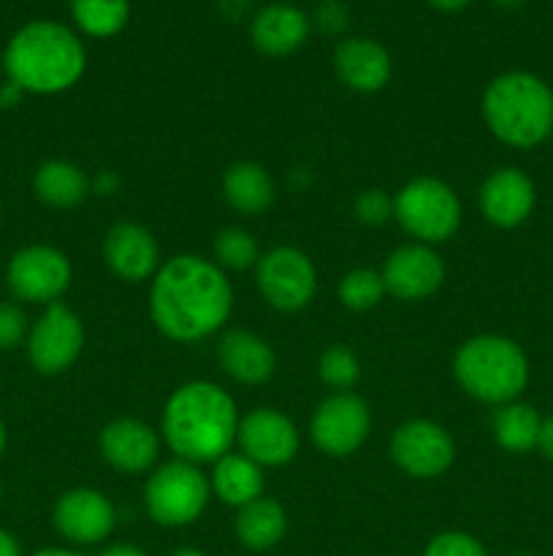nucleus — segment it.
Returning <instances> with one entry per match:
<instances>
[{
	"instance_id": "obj_1",
	"label": "nucleus",
	"mask_w": 553,
	"mask_h": 556,
	"mask_svg": "<svg viewBox=\"0 0 553 556\" xmlns=\"http://www.w3.org/2000/svg\"><path fill=\"white\" fill-rule=\"evenodd\" d=\"M150 282V318L171 342H201L231 320L233 286L211 258L177 253Z\"/></svg>"
},
{
	"instance_id": "obj_2",
	"label": "nucleus",
	"mask_w": 553,
	"mask_h": 556,
	"mask_svg": "<svg viewBox=\"0 0 553 556\" xmlns=\"http://www.w3.org/2000/svg\"><path fill=\"white\" fill-rule=\"evenodd\" d=\"M239 410L233 396L211 380H190L163 405L160 440L173 459L215 465L236 443Z\"/></svg>"
},
{
	"instance_id": "obj_3",
	"label": "nucleus",
	"mask_w": 553,
	"mask_h": 556,
	"mask_svg": "<svg viewBox=\"0 0 553 556\" xmlns=\"http://www.w3.org/2000/svg\"><path fill=\"white\" fill-rule=\"evenodd\" d=\"M87 49L79 33L54 20H33L3 49L5 79L25 96H57L85 76Z\"/></svg>"
},
{
	"instance_id": "obj_4",
	"label": "nucleus",
	"mask_w": 553,
	"mask_h": 556,
	"mask_svg": "<svg viewBox=\"0 0 553 556\" xmlns=\"http://www.w3.org/2000/svg\"><path fill=\"white\" fill-rule=\"evenodd\" d=\"M483 119L502 144L531 150L553 134V90L529 71H504L483 90Z\"/></svg>"
},
{
	"instance_id": "obj_5",
	"label": "nucleus",
	"mask_w": 553,
	"mask_h": 556,
	"mask_svg": "<svg viewBox=\"0 0 553 556\" xmlns=\"http://www.w3.org/2000/svg\"><path fill=\"white\" fill-rule=\"evenodd\" d=\"M453 375L472 400L502 407L524 394L529 383V362L524 348L510 337L477 334L455 351Z\"/></svg>"
},
{
	"instance_id": "obj_6",
	"label": "nucleus",
	"mask_w": 553,
	"mask_h": 556,
	"mask_svg": "<svg viewBox=\"0 0 553 556\" xmlns=\"http://www.w3.org/2000/svg\"><path fill=\"white\" fill-rule=\"evenodd\" d=\"M461 199L445 179L415 177L394 195V220L401 231L421 244H442L459 231Z\"/></svg>"
},
{
	"instance_id": "obj_7",
	"label": "nucleus",
	"mask_w": 553,
	"mask_h": 556,
	"mask_svg": "<svg viewBox=\"0 0 553 556\" xmlns=\"http://www.w3.org/2000/svg\"><path fill=\"white\" fill-rule=\"evenodd\" d=\"M211 500L209 476L198 465L171 459L155 467L144 483V508L155 525L177 530L195 525Z\"/></svg>"
},
{
	"instance_id": "obj_8",
	"label": "nucleus",
	"mask_w": 553,
	"mask_h": 556,
	"mask_svg": "<svg viewBox=\"0 0 553 556\" xmlns=\"http://www.w3.org/2000/svg\"><path fill=\"white\" fill-rule=\"evenodd\" d=\"M255 286L276 313H301L318 293V269L304 250L280 244L260 253L255 264Z\"/></svg>"
},
{
	"instance_id": "obj_9",
	"label": "nucleus",
	"mask_w": 553,
	"mask_h": 556,
	"mask_svg": "<svg viewBox=\"0 0 553 556\" xmlns=\"http://www.w3.org/2000/svg\"><path fill=\"white\" fill-rule=\"evenodd\" d=\"M74 269L63 250L52 244H25L11 255L5 266V286L16 302L49 304L60 302L70 288Z\"/></svg>"
},
{
	"instance_id": "obj_10",
	"label": "nucleus",
	"mask_w": 553,
	"mask_h": 556,
	"mask_svg": "<svg viewBox=\"0 0 553 556\" xmlns=\"http://www.w3.org/2000/svg\"><path fill=\"white\" fill-rule=\"evenodd\" d=\"M372 432V410L352 391H334L314 407L309 418V438L320 454L345 459L356 454Z\"/></svg>"
},
{
	"instance_id": "obj_11",
	"label": "nucleus",
	"mask_w": 553,
	"mask_h": 556,
	"mask_svg": "<svg viewBox=\"0 0 553 556\" xmlns=\"http://www.w3.org/2000/svg\"><path fill=\"white\" fill-rule=\"evenodd\" d=\"M85 351V324L79 315L63 302L43 307L41 318L30 326L27 334V358L38 375L68 372Z\"/></svg>"
},
{
	"instance_id": "obj_12",
	"label": "nucleus",
	"mask_w": 553,
	"mask_h": 556,
	"mask_svg": "<svg viewBox=\"0 0 553 556\" xmlns=\"http://www.w3.org/2000/svg\"><path fill=\"white\" fill-rule=\"evenodd\" d=\"M390 459L404 476L415 481H432L453 465V434L437 421L412 418V421L399 424L390 434Z\"/></svg>"
},
{
	"instance_id": "obj_13",
	"label": "nucleus",
	"mask_w": 553,
	"mask_h": 556,
	"mask_svg": "<svg viewBox=\"0 0 553 556\" xmlns=\"http://www.w3.org/2000/svg\"><path fill=\"white\" fill-rule=\"evenodd\" d=\"M52 525L70 546H98L114 532L117 510L112 500L98 489L76 486L57 497L52 508Z\"/></svg>"
},
{
	"instance_id": "obj_14",
	"label": "nucleus",
	"mask_w": 553,
	"mask_h": 556,
	"mask_svg": "<svg viewBox=\"0 0 553 556\" xmlns=\"http://www.w3.org/2000/svg\"><path fill=\"white\" fill-rule=\"evenodd\" d=\"M380 275H383L385 291L394 299L421 302V299L434 296L442 288L448 269H445V261L437 253V248L407 242L385 258Z\"/></svg>"
},
{
	"instance_id": "obj_15",
	"label": "nucleus",
	"mask_w": 553,
	"mask_h": 556,
	"mask_svg": "<svg viewBox=\"0 0 553 556\" xmlns=\"http://www.w3.org/2000/svg\"><path fill=\"white\" fill-rule=\"evenodd\" d=\"M236 445L239 454L253 459L258 467H285L296 459L301 438L285 413L274 407H255L239 418Z\"/></svg>"
},
{
	"instance_id": "obj_16",
	"label": "nucleus",
	"mask_w": 553,
	"mask_h": 556,
	"mask_svg": "<svg viewBox=\"0 0 553 556\" xmlns=\"http://www.w3.org/2000/svg\"><path fill=\"white\" fill-rule=\"evenodd\" d=\"M103 462L123 476H141L155 467L160 456V434L139 418H114L98 438Z\"/></svg>"
},
{
	"instance_id": "obj_17",
	"label": "nucleus",
	"mask_w": 553,
	"mask_h": 556,
	"mask_svg": "<svg viewBox=\"0 0 553 556\" xmlns=\"http://www.w3.org/2000/svg\"><path fill=\"white\" fill-rule=\"evenodd\" d=\"M103 261L108 271L125 282H144L160 269V248L152 231L141 223H114L103 237Z\"/></svg>"
},
{
	"instance_id": "obj_18",
	"label": "nucleus",
	"mask_w": 553,
	"mask_h": 556,
	"mask_svg": "<svg viewBox=\"0 0 553 556\" xmlns=\"http://www.w3.org/2000/svg\"><path fill=\"white\" fill-rule=\"evenodd\" d=\"M480 215L497 228H518L537 204L535 182L520 168L504 166L488 174L477 193Z\"/></svg>"
},
{
	"instance_id": "obj_19",
	"label": "nucleus",
	"mask_w": 553,
	"mask_h": 556,
	"mask_svg": "<svg viewBox=\"0 0 553 556\" xmlns=\"http://www.w3.org/2000/svg\"><path fill=\"white\" fill-rule=\"evenodd\" d=\"M312 20L293 3H269L255 11L249 41L266 58H287L307 43Z\"/></svg>"
},
{
	"instance_id": "obj_20",
	"label": "nucleus",
	"mask_w": 553,
	"mask_h": 556,
	"mask_svg": "<svg viewBox=\"0 0 553 556\" xmlns=\"http://www.w3.org/2000/svg\"><path fill=\"white\" fill-rule=\"evenodd\" d=\"M334 71L342 85L352 92H377L390 81L388 49L374 38H345L334 49Z\"/></svg>"
},
{
	"instance_id": "obj_21",
	"label": "nucleus",
	"mask_w": 553,
	"mask_h": 556,
	"mask_svg": "<svg viewBox=\"0 0 553 556\" xmlns=\"http://www.w3.org/2000/svg\"><path fill=\"white\" fill-rule=\"evenodd\" d=\"M217 362L222 372L239 386H263L276 372L274 348L247 329H228L217 342Z\"/></svg>"
},
{
	"instance_id": "obj_22",
	"label": "nucleus",
	"mask_w": 553,
	"mask_h": 556,
	"mask_svg": "<svg viewBox=\"0 0 553 556\" xmlns=\"http://www.w3.org/2000/svg\"><path fill=\"white\" fill-rule=\"evenodd\" d=\"M222 199L239 215L258 217L274 204V179L255 161L231 163L222 172Z\"/></svg>"
},
{
	"instance_id": "obj_23",
	"label": "nucleus",
	"mask_w": 553,
	"mask_h": 556,
	"mask_svg": "<svg viewBox=\"0 0 553 556\" xmlns=\"http://www.w3.org/2000/svg\"><path fill=\"white\" fill-rule=\"evenodd\" d=\"M211 494L220 500L228 508H244L253 500L263 497V467L255 465L253 459H247L244 454H233L228 451L226 456L211 465Z\"/></svg>"
},
{
	"instance_id": "obj_24",
	"label": "nucleus",
	"mask_w": 553,
	"mask_h": 556,
	"mask_svg": "<svg viewBox=\"0 0 553 556\" xmlns=\"http://www.w3.org/2000/svg\"><path fill=\"white\" fill-rule=\"evenodd\" d=\"M33 193L52 210H74L92 193V188L85 168L63 157H52L33 174Z\"/></svg>"
},
{
	"instance_id": "obj_25",
	"label": "nucleus",
	"mask_w": 553,
	"mask_h": 556,
	"mask_svg": "<svg viewBox=\"0 0 553 556\" xmlns=\"http://www.w3.org/2000/svg\"><path fill=\"white\" fill-rule=\"evenodd\" d=\"M239 543L247 552H269L276 543H282L287 532V514L276 500L258 497L249 505L239 508L236 521H233Z\"/></svg>"
},
{
	"instance_id": "obj_26",
	"label": "nucleus",
	"mask_w": 553,
	"mask_h": 556,
	"mask_svg": "<svg viewBox=\"0 0 553 556\" xmlns=\"http://www.w3.org/2000/svg\"><path fill=\"white\" fill-rule=\"evenodd\" d=\"M491 429L499 448L510 451V454H529V451H535L537 443H540L542 418L535 407L515 400L497 407Z\"/></svg>"
},
{
	"instance_id": "obj_27",
	"label": "nucleus",
	"mask_w": 553,
	"mask_h": 556,
	"mask_svg": "<svg viewBox=\"0 0 553 556\" xmlns=\"http://www.w3.org/2000/svg\"><path fill=\"white\" fill-rule=\"evenodd\" d=\"M76 30L90 38H112L130 20V0H68Z\"/></svg>"
},
{
	"instance_id": "obj_28",
	"label": "nucleus",
	"mask_w": 553,
	"mask_h": 556,
	"mask_svg": "<svg viewBox=\"0 0 553 556\" xmlns=\"http://www.w3.org/2000/svg\"><path fill=\"white\" fill-rule=\"evenodd\" d=\"M211 253H215L211 261H215L222 271H247L255 269V264L260 261V248L258 242H255V237L247 228L239 226L222 228L215 237Z\"/></svg>"
},
{
	"instance_id": "obj_29",
	"label": "nucleus",
	"mask_w": 553,
	"mask_h": 556,
	"mask_svg": "<svg viewBox=\"0 0 553 556\" xmlns=\"http://www.w3.org/2000/svg\"><path fill=\"white\" fill-rule=\"evenodd\" d=\"M385 282L377 269H352L336 286V296H339L342 307L352 309V313H369L377 307L385 299Z\"/></svg>"
},
{
	"instance_id": "obj_30",
	"label": "nucleus",
	"mask_w": 553,
	"mask_h": 556,
	"mask_svg": "<svg viewBox=\"0 0 553 556\" xmlns=\"http://www.w3.org/2000/svg\"><path fill=\"white\" fill-rule=\"evenodd\" d=\"M318 375L329 389L350 391L361 378V362L347 345H331L320 353Z\"/></svg>"
},
{
	"instance_id": "obj_31",
	"label": "nucleus",
	"mask_w": 553,
	"mask_h": 556,
	"mask_svg": "<svg viewBox=\"0 0 553 556\" xmlns=\"http://www.w3.org/2000/svg\"><path fill=\"white\" fill-rule=\"evenodd\" d=\"M423 556H488L486 546L475 535L461 530H448L434 535L423 548Z\"/></svg>"
},
{
	"instance_id": "obj_32",
	"label": "nucleus",
	"mask_w": 553,
	"mask_h": 556,
	"mask_svg": "<svg viewBox=\"0 0 553 556\" xmlns=\"http://www.w3.org/2000/svg\"><path fill=\"white\" fill-rule=\"evenodd\" d=\"M352 212H356L358 223L377 228L394 217V199L385 195V190L366 188L356 195V201H352Z\"/></svg>"
},
{
	"instance_id": "obj_33",
	"label": "nucleus",
	"mask_w": 553,
	"mask_h": 556,
	"mask_svg": "<svg viewBox=\"0 0 553 556\" xmlns=\"http://www.w3.org/2000/svg\"><path fill=\"white\" fill-rule=\"evenodd\" d=\"M30 324H27L25 309L16 302H0V351H14L22 342H27Z\"/></svg>"
},
{
	"instance_id": "obj_34",
	"label": "nucleus",
	"mask_w": 553,
	"mask_h": 556,
	"mask_svg": "<svg viewBox=\"0 0 553 556\" xmlns=\"http://www.w3.org/2000/svg\"><path fill=\"white\" fill-rule=\"evenodd\" d=\"M312 22L325 36H339L347 30V9L342 0H318Z\"/></svg>"
},
{
	"instance_id": "obj_35",
	"label": "nucleus",
	"mask_w": 553,
	"mask_h": 556,
	"mask_svg": "<svg viewBox=\"0 0 553 556\" xmlns=\"http://www.w3.org/2000/svg\"><path fill=\"white\" fill-rule=\"evenodd\" d=\"M90 188H92V193H98V195H112V193H117L119 177L114 172H101L98 177L90 179Z\"/></svg>"
},
{
	"instance_id": "obj_36",
	"label": "nucleus",
	"mask_w": 553,
	"mask_h": 556,
	"mask_svg": "<svg viewBox=\"0 0 553 556\" xmlns=\"http://www.w3.org/2000/svg\"><path fill=\"white\" fill-rule=\"evenodd\" d=\"M22 98H25V92H22L14 81L5 79L3 85H0V109H16L22 103Z\"/></svg>"
},
{
	"instance_id": "obj_37",
	"label": "nucleus",
	"mask_w": 553,
	"mask_h": 556,
	"mask_svg": "<svg viewBox=\"0 0 553 556\" xmlns=\"http://www.w3.org/2000/svg\"><path fill=\"white\" fill-rule=\"evenodd\" d=\"M537 448L542 451V456H545V459L553 462V416L542 418L540 443H537Z\"/></svg>"
},
{
	"instance_id": "obj_38",
	"label": "nucleus",
	"mask_w": 553,
	"mask_h": 556,
	"mask_svg": "<svg viewBox=\"0 0 553 556\" xmlns=\"http://www.w3.org/2000/svg\"><path fill=\"white\" fill-rule=\"evenodd\" d=\"M217 5H220V11L226 16H231V20H239V16L247 14L249 0H217Z\"/></svg>"
},
{
	"instance_id": "obj_39",
	"label": "nucleus",
	"mask_w": 553,
	"mask_h": 556,
	"mask_svg": "<svg viewBox=\"0 0 553 556\" xmlns=\"http://www.w3.org/2000/svg\"><path fill=\"white\" fill-rule=\"evenodd\" d=\"M0 556H22V546L9 530L0 527Z\"/></svg>"
},
{
	"instance_id": "obj_40",
	"label": "nucleus",
	"mask_w": 553,
	"mask_h": 556,
	"mask_svg": "<svg viewBox=\"0 0 553 556\" xmlns=\"http://www.w3.org/2000/svg\"><path fill=\"white\" fill-rule=\"evenodd\" d=\"M101 556H146V552L133 543H114V546L103 548Z\"/></svg>"
},
{
	"instance_id": "obj_41",
	"label": "nucleus",
	"mask_w": 553,
	"mask_h": 556,
	"mask_svg": "<svg viewBox=\"0 0 553 556\" xmlns=\"http://www.w3.org/2000/svg\"><path fill=\"white\" fill-rule=\"evenodd\" d=\"M428 3H432L434 9L448 11V14H453V11H464L466 5L472 3V0H428Z\"/></svg>"
},
{
	"instance_id": "obj_42",
	"label": "nucleus",
	"mask_w": 553,
	"mask_h": 556,
	"mask_svg": "<svg viewBox=\"0 0 553 556\" xmlns=\"http://www.w3.org/2000/svg\"><path fill=\"white\" fill-rule=\"evenodd\" d=\"M30 556H85L79 552H74V548H60V546H49V548H41V552L30 554Z\"/></svg>"
},
{
	"instance_id": "obj_43",
	"label": "nucleus",
	"mask_w": 553,
	"mask_h": 556,
	"mask_svg": "<svg viewBox=\"0 0 553 556\" xmlns=\"http://www.w3.org/2000/svg\"><path fill=\"white\" fill-rule=\"evenodd\" d=\"M171 556H209V554L201 552V548H195V546H179V548H173Z\"/></svg>"
},
{
	"instance_id": "obj_44",
	"label": "nucleus",
	"mask_w": 553,
	"mask_h": 556,
	"mask_svg": "<svg viewBox=\"0 0 553 556\" xmlns=\"http://www.w3.org/2000/svg\"><path fill=\"white\" fill-rule=\"evenodd\" d=\"M491 3H497L499 9H504V11H515V9H520L526 0H491Z\"/></svg>"
},
{
	"instance_id": "obj_45",
	"label": "nucleus",
	"mask_w": 553,
	"mask_h": 556,
	"mask_svg": "<svg viewBox=\"0 0 553 556\" xmlns=\"http://www.w3.org/2000/svg\"><path fill=\"white\" fill-rule=\"evenodd\" d=\"M5 445H9V432H5V424L0 421V456H3Z\"/></svg>"
},
{
	"instance_id": "obj_46",
	"label": "nucleus",
	"mask_w": 553,
	"mask_h": 556,
	"mask_svg": "<svg viewBox=\"0 0 553 556\" xmlns=\"http://www.w3.org/2000/svg\"><path fill=\"white\" fill-rule=\"evenodd\" d=\"M0 500H3V483H0Z\"/></svg>"
},
{
	"instance_id": "obj_47",
	"label": "nucleus",
	"mask_w": 553,
	"mask_h": 556,
	"mask_svg": "<svg viewBox=\"0 0 553 556\" xmlns=\"http://www.w3.org/2000/svg\"><path fill=\"white\" fill-rule=\"evenodd\" d=\"M513 556H535V554H513Z\"/></svg>"
},
{
	"instance_id": "obj_48",
	"label": "nucleus",
	"mask_w": 553,
	"mask_h": 556,
	"mask_svg": "<svg viewBox=\"0 0 553 556\" xmlns=\"http://www.w3.org/2000/svg\"><path fill=\"white\" fill-rule=\"evenodd\" d=\"M0 217H3V206H0Z\"/></svg>"
},
{
	"instance_id": "obj_49",
	"label": "nucleus",
	"mask_w": 553,
	"mask_h": 556,
	"mask_svg": "<svg viewBox=\"0 0 553 556\" xmlns=\"http://www.w3.org/2000/svg\"><path fill=\"white\" fill-rule=\"evenodd\" d=\"M551 139H553V134H551Z\"/></svg>"
}]
</instances>
